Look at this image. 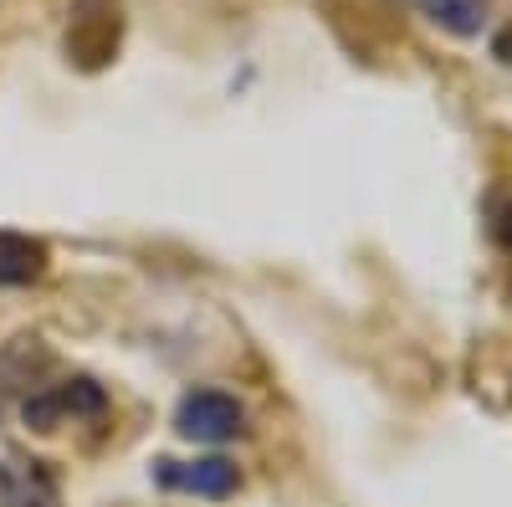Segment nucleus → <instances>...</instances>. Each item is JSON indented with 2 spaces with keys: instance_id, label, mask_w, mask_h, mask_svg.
Here are the masks:
<instances>
[{
  "instance_id": "obj_8",
  "label": "nucleus",
  "mask_w": 512,
  "mask_h": 507,
  "mask_svg": "<svg viewBox=\"0 0 512 507\" xmlns=\"http://www.w3.org/2000/svg\"><path fill=\"white\" fill-rule=\"evenodd\" d=\"M420 16H431L451 36H482L487 31V0H415Z\"/></svg>"
},
{
  "instance_id": "obj_3",
  "label": "nucleus",
  "mask_w": 512,
  "mask_h": 507,
  "mask_svg": "<svg viewBox=\"0 0 512 507\" xmlns=\"http://www.w3.org/2000/svg\"><path fill=\"white\" fill-rule=\"evenodd\" d=\"M175 431L190 436V441H205V446H221V441H236L246 431V410L236 395H221V390H195L180 400V415H175Z\"/></svg>"
},
{
  "instance_id": "obj_6",
  "label": "nucleus",
  "mask_w": 512,
  "mask_h": 507,
  "mask_svg": "<svg viewBox=\"0 0 512 507\" xmlns=\"http://www.w3.org/2000/svg\"><path fill=\"white\" fill-rule=\"evenodd\" d=\"M52 364V354L41 349V338H16V344L0 349V405H6L11 395L31 390L36 374Z\"/></svg>"
},
{
  "instance_id": "obj_9",
  "label": "nucleus",
  "mask_w": 512,
  "mask_h": 507,
  "mask_svg": "<svg viewBox=\"0 0 512 507\" xmlns=\"http://www.w3.org/2000/svg\"><path fill=\"white\" fill-rule=\"evenodd\" d=\"M482 210H487V231H492V241L512 257V185H492L487 200H482Z\"/></svg>"
},
{
  "instance_id": "obj_7",
  "label": "nucleus",
  "mask_w": 512,
  "mask_h": 507,
  "mask_svg": "<svg viewBox=\"0 0 512 507\" xmlns=\"http://www.w3.org/2000/svg\"><path fill=\"white\" fill-rule=\"evenodd\" d=\"M47 272V246L21 231H0V287H31Z\"/></svg>"
},
{
  "instance_id": "obj_1",
  "label": "nucleus",
  "mask_w": 512,
  "mask_h": 507,
  "mask_svg": "<svg viewBox=\"0 0 512 507\" xmlns=\"http://www.w3.org/2000/svg\"><path fill=\"white\" fill-rule=\"evenodd\" d=\"M123 47V6L118 0H77L67 16L62 52L77 72H103Z\"/></svg>"
},
{
  "instance_id": "obj_4",
  "label": "nucleus",
  "mask_w": 512,
  "mask_h": 507,
  "mask_svg": "<svg viewBox=\"0 0 512 507\" xmlns=\"http://www.w3.org/2000/svg\"><path fill=\"white\" fill-rule=\"evenodd\" d=\"M154 482L164 492H195V497H231L241 487V472L221 456H205V461H159Z\"/></svg>"
},
{
  "instance_id": "obj_5",
  "label": "nucleus",
  "mask_w": 512,
  "mask_h": 507,
  "mask_svg": "<svg viewBox=\"0 0 512 507\" xmlns=\"http://www.w3.org/2000/svg\"><path fill=\"white\" fill-rule=\"evenodd\" d=\"M0 507H62V487L47 461H31V456L0 461Z\"/></svg>"
},
{
  "instance_id": "obj_2",
  "label": "nucleus",
  "mask_w": 512,
  "mask_h": 507,
  "mask_svg": "<svg viewBox=\"0 0 512 507\" xmlns=\"http://www.w3.org/2000/svg\"><path fill=\"white\" fill-rule=\"evenodd\" d=\"M108 410V395L98 379L88 374H77V379H62V385H47V390H31L21 400V415H26V426L31 431H57L62 420H98Z\"/></svg>"
}]
</instances>
